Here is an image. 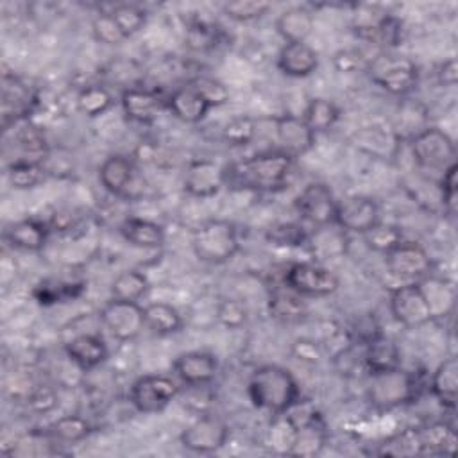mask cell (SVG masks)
I'll use <instances>...</instances> for the list:
<instances>
[{
  "instance_id": "cell-11",
  "label": "cell",
  "mask_w": 458,
  "mask_h": 458,
  "mask_svg": "<svg viewBox=\"0 0 458 458\" xmlns=\"http://www.w3.org/2000/svg\"><path fill=\"white\" fill-rule=\"evenodd\" d=\"M390 313L404 327H420L433 320L431 308L419 281L403 283L390 292Z\"/></svg>"
},
{
  "instance_id": "cell-1",
  "label": "cell",
  "mask_w": 458,
  "mask_h": 458,
  "mask_svg": "<svg viewBox=\"0 0 458 458\" xmlns=\"http://www.w3.org/2000/svg\"><path fill=\"white\" fill-rule=\"evenodd\" d=\"M224 168L227 188L272 193L288 186L293 170V157L281 150H268L243 157Z\"/></svg>"
},
{
  "instance_id": "cell-6",
  "label": "cell",
  "mask_w": 458,
  "mask_h": 458,
  "mask_svg": "<svg viewBox=\"0 0 458 458\" xmlns=\"http://www.w3.org/2000/svg\"><path fill=\"white\" fill-rule=\"evenodd\" d=\"M408 141L411 157L420 170L442 174L445 168L456 163L454 143L451 136L438 127H426Z\"/></svg>"
},
{
  "instance_id": "cell-54",
  "label": "cell",
  "mask_w": 458,
  "mask_h": 458,
  "mask_svg": "<svg viewBox=\"0 0 458 458\" xmlns=\"http://www.w3.org/2000/svg\"><path fill=\"white\" fill-rule=\"evenodd\" d=\"M57 403L55 392L50 386H38L32 390V394L29 395V404L34 411L39 413H47L50 411Z\"/></svg>"
},
{
  "instance_id": "cell-50",
  "label": "cell",
  "mask_w": 458,
  "mask_h": 458,
  "mask_svg": "<svg viewBox=\"0 0 458 458\" xmlns=\"http://www.w3.org/2000/svg\"><path fill=\"white\" fill-rule=\"evenodd\" d=\"M456 174H458V165L453 163L449 168H445L442 172L440 177V202L442 208L447 215L454 216L456 213V199H458V181H456Z\"/></svg>"
},
{
  "instance_id": "cell-33",
  "label": "cell",
  "mask_w": 458,
  "mask_h": 458,
  "mask_svg": "<svg viewBox=\"0 0 458 458\" xmlns=\"http://www.w3.org/2000/svg\"><path fill=\"white\" fill-rule=\"evenodd\" d=\"M424 297L431 308L433 318L437 317H444L447 315L453 306H454V286L445 281V279H438V277H422L419 281Z\"/></svg>"
},
{
  "instance_id": "cell-14",
  "label": "cell",
  "mask_w": 458,
  "mask_h": 458,
  "mask_svg": "<svg viewBox=\"0 0 458 458\" xmlns=\"http://www.w3.org/2000/svg\"><path fill=\"white\" fill-rule=\"evenodd\" d=\"M38 102L34 89L16 75L2 77V129L7 131L30 116Z\"/></svg>"
},
{
  "instance_id": "cell-17",
  "label": "cell",
  "mask_w": 458,
  "mask_h": 458,
  "mask_svg": "<svg viewBox=\"0 0 458 458\" xmlns=\"http://www.w3.org/2000/svg\"><path fill=\"white\" fill-rule=\"evenodd\" d=\"M222 186H225V168L222 165L211 159H195L188 163L182 177V188L188 195L208 199L216 195Z\"/></svg>"
},
{
  "instance_id": "cell-47",
  "label": "cell",
  "mask_w": 458,
  "mask_h": 458,
  "mask_svg": "<svg viewBox=\"0 0 458 458\" xmlns=\"http://www.w3.org/2000/svg\"><path fill=\"white\" fill-rule=\"evenodd\" d=\"M190 86H193L211 107H218L229 102V89L225 88L224 82L218 79L208 77V75H197L188 81Z\"/></svg>"
},
{
  "instance_id": "cell-48",
  "label": "cell",
  "mask_w": 458,
  "mask_h": 458,
  "mask_svg": "<svg viewBox=\"0 0 458 458\" xmlns=\"http://www.w3.org/2000/svg\"><path fill=\"white\" fill-rule=\"evenodd\" d=\"M91 32H93V38L102 43V45H120L123 43L127 38L123 36V32L120 30V27L116 25L113 14L107 11V13H98L93 21H91Z\"/></svg>"
},
{
  "instance_id": "cell-24",
  "label": "cell",
  "mask_w": 458,
  "mask_h": 458,
  "mask_svg": "<svg viewBox=\"0 0 458 458\" xmlns=\"http://www.w3.org/2000/svg\"><path fill=\"white\" fill-rule=\"evenodd\" d=\"M166 107L177 120L184 123H199L211 109L206 98L188 82L172 91V95L166 98Z\"/></svg>"
},
{
  "instance_id": "cell-13",
  "label": "cell",
  "mask_w": 458,
  "mask_h": 458,
  "mask_svg": "<svg viewBox=\"0 0 458 458\" xmlns=\"http://www.w3.org/2000/svg\"><path fill=\"white\" fill-rule=\"evenodd\" d=\"M297 213L302 220L315 227L327 225L335 222L338 200L333 190L324 182H310L293 200Z\"/></svg>"
},
{
  "instance_id": "cell-51",
  "label": "cell",
  "mask_w": 458,
  "mask_h": 458,
  "mask_svg": "<svg viewBox=\"0 0 458 458\" xmlns=\"http://www.w3.org/2000/svg\"><path fill=\"white\" fill-rule=\"evenodd\" d=\"M75 288H81V286L63 283V281H43L41 284L36 286L34 295L41 304H52L66 297H75L77 295Z\"/></svg>"
},
{
  "instance_id": "cell-29",
  "label": "cell",
  "mask_w": 458,
  "mask_h": 458,
  "mask_svg": "<svg viewBox=\"0 0 458 458\" xmlns=\"http://www.w3.org/2000/svg\"><path fill=\"white\" fill-rule=\"evenodd\" d=\"M429 390L445 408H454L458 395V361L454 356L445 358L433 372Z\"/></svg>"
},
{
  "instance_id": "cell-53",
  "label": "cell",
  "mask_w": 458,
  "mask_h": 458,
  "mask_svg": "<svg viewBox=\"0 0 458 458\" xmlns=\"http://www.w3.org/2000/svg\"><path fill=\"white\" fill-rule=\"evenodd\" d=\"M333 64L340 73H354V72L361 70L363 66H367L361 54L356 50H349V48L338 50L333 55Z\"/></svg>"
},
{
  "instance_id": "cell-19",
  "label": "cell",
  "mask_w": 458,
  "mask_h": 458,
  "mask_svg": "<svg viewBox=\"0 0 458 458\" xmlns=\"http://www.w3.org/2000/svg\"><path fill=\"white\" fill-rule=\"evenodd\" d=\"M276 123V138L279 141L281 152L290 157L304 156L315 143V132L306 125L302 116L283 114L274 120Z\"/></svg>"
},
{
  "instance_id": "cell-3",
  "label": "cell",
  "mask_w": 458,
  "mask_h": 458,
  "mask_svg": "<svg viewBox=\"0 0 458 458\" xmlns=\"http://www.w3.org/2000/svg\"><path fill=\"white\" fill-rule=\"evenodd\" d=\"M191 249L200 261L208 265H224L240 250L238 231L229 220L209 218L193 231Z\"/></svg>"
},
{
  "instance_id": "cell-36",
  "label": "cell",
  "mask_w": 458,
  "mask_h": 458,
  "mask_svg": "<svg viewBox=\"0 0 458 458\" xmlns=\"http://www.w3.org/2000/svg\"><path fill=\"white\" fill-rule=\"evenodd\" d=\"M91 431H93V428L84 417H81V415H63L48 426L47 435L54 442L79 444L84 438H88L91 435Z\"/></svg>"
},
{
  "instance_id": "cell-44",
  "label": "cell",
  "mask_w": 458,
  "mask_h": 458,
  "mask_svg": "<svg viewBox=\"0 0 458 458\" xmlns=\"http://www.w3.org/2000/svg\"><path fill=\"white\" fill-rule=\"evenodd\" d=\"M256 122L250 116H233L222 129V136L231 147H245L256 136Z\"/></svg>"
},
{
  "instance_id": "cell-10",
  "label": "cell",
  "mask_w": 458,
  "mask_h": 458,
  "mask_svg": "<svg viewBox=\"0 0 458 458\" xmlns=\"http://www.w3.org/2000/svg\"><path fill=\"white\" fill-rule=\"evenodd\" d=\"M98 181L106 191L120 199H136L143 191V179L132 159L114 154L98 166Z\"/></svg>"
},
{
  "instance_id": "cell-31",
  "label": "cell",
  "mask_w": 458,
  "mask_h": 458,
  "mask_svg": "<svg viewBox=\"0 0 458 458\" xmlns=\"http://www.w3.org/2000/svg\"><path fill=\"white\" fill-rule=\"evenodd\" d=\"M326 426L324 420L318 419L311 424L301 426L293 429L292 445L288 449V454L292 456H317L326 445Z\"/></svg>"
},
{
  "instance_id": "cell-9",
  "label": "cell",
  "mask_w": 458,
  "mask_h": 458,
  "mask_svg": "<svg viewBox=\"0 0 458 458\" xmlns=\"http://www.w3.org/2000/svg\"><path fill=\"white\" fill-rule=\"evenodd\" d=\"M98 320L113 338L131 342L145 327V311L138 302L111 299L100 308Z\"/></svg>"
},
{
  "instance_id": "cell-39",
  "label": "cell",
  "mask_w": 458,
  "mask_h": 458,
  "mask_svg": "<svg viewBox=\"0 0 458 458\" xmlns=\"http://www.w3.org/2000/svg\"><path fill=\"white\" fill-rule=\"evenodd\" d=\"M361 236L370 250L379 252L383 256L403 242V231L397 225L381 220L376 222L370 229H367Z\"/></svg>"
},
{
  "instance_id": "cell-15",
  "label": "cell",
  "mask_w": 458,
  "mask_h": 458,
  "mask_svg": "<svg viewBox=\"0 0 458 458\" xmlns=\"http://www.w3.org/2000/svg\"><path fill=\"white\" fill-rule=\"evenodd\" d=\"M229 438L227 424L213 415H204L181 433V444L193 453H215Z\"/></svg>"
},
{
  "instance_id": "cell-55",
  "label": "cell",
  "mask_w": 458,
  "mask_h": 458,
  "mask_svg": "<svg viewBox=\"0 0 458 458\" xmlns=\"http://www.w3.org/2000/svg\"><path fill=\"white\" fill-rule=\"evenodd\" d=\"M437 77H438V82L442 86H456V81H458V66H456V59L454 57H449L447 61H444L437 72Z\"/></svg>"
},
{
  "instance_id": "cell-30",
  "label": "cell",
  "mask_w": 458,
  "mask_h": 458,
  "mask_svg": "<svg viewBox=\"0 0 458 458\" xmlns=\"http://www.w3.org/2000/svg\"><path fill=\"white\" fill-rule=\"evenodd\" d=\"M419 429L422 454H447L456 451V433L447 422H431Z\"/></svg>"
},
{
  "instance_id": "cell-26",
  "label": "cell",
  "mask_w": 458,
  "mask_h": 458,
  "mask_svg": "<svg viewBox=\"0 0 458 458\" xmlns=\"http://www.w3.org/2000/svg\"><path fill=\"white\" fill-rule=\"evenodd\" d=\"M48 225L36 218H23L5 229V240L20 250L39 252L48 240Z\"/></svg>"
},
{
  "instance_id": "cell-7",
  "label": "cell",
  "mask_w": 458,
  "mask_h": 458,
  "mask_svg": "<svg viewBox=\"0 0 458 458\" xmlns=\"http://www.w3.org/2000/svg\"><path fill=\"white\" fill-rule=\"evenodd\" d=\"M284 286L301 297H326L338 290V276L320 263L299 261L292 263L284 272Z\"/></svg>"
},
{
  "instance_id": "cell-41",
  "label": "cell",
  "mask_w": 458,
  "mask_h": 458,
  "mask_svg": "<svg viewBox=\"0 0 458 458\" xmlns=\"http://www.w3.org/2000/svg\"><path fill=\"white\" fill-rule=\"evenodd\" d=\"M379 454L386 456H417L422 454L420 447V438H419V429L417 428H406L401 433L392 435L386 438L379 451Z\"/></svg>"
},
{
  "instance_id": "cell-21",
  "label": "cell",
  "mask_w": 458,
  "mask_h": 458,
  "mask_svg": "<svg viewBox=\"0 0 458 458\" xmlns=\"http://www.w3.org/2000/svg\"><path fill=\"white\" fill-rule=\"evenodd\" d=\"M64 352L81 370H93L107 360L106 342L93 333H81L64 344Z\"/></svg>"
},
{
  "instance_id": "cell-42",
  "label": "cell",
  "mask_w": 458,
  "mask_h": 458,
  "mask_svg": "<svg viewBox=\"0 0 458 458\" xmlns=\"http://www.w3.org/2000/svg\"><path fill=\"white\" fill-rule=\"evenodd\" d=\"M308 231L295 222H277L267 229V238L279 247H302L308 242Z\"/></svg>"
},
{
  "instance_id": "cell-8",
  "label": "cell",
  "mask_w": 458,
  "mask_h": 458,
  "mask_svg": "<svg viewBox=\"0 0 458 458\" xmlns=\"http://www.w3.org/2000/svg\"><path fill=\"white\" fill-rule=\"evenodd\" d=\"M179 394L177 383L165 374L140 376L129 388V401L140 413L165 410Z\"/></svg>"
},
{
  "instance_id": "cell-35",
  "label": "cell",
  "mask_w": 458,
  "mask_h": 458,
  "mask_svg": "<svg viewBox=\"0 0 458 458\" xmlns=\"http://www.w3.org/2000/svg\"><path fill=\"white\" fill-rule=\"evenodd\" d=\"M340 118V107L324 97H315L311 98L302 113V120L306 122V125L317 134V132H324L329 131Z\"/></svg>"
},
{
  "instance_id": "cell-28",
  "label": "cell",
  "mask_w": 458,
  "mask_h": 458,
  "mask_svg": "<svg viewBox=\"0 0 458 458\" xmlns=\"http://www.w3.org/2000/svg\"><path fill=\"white\" fill-rule=\"evenodd\" d=\"M313 14L302 5L284 9L276 20V30L284 39V43H304L313 32Z\"/></svg>"
},
{
  "instance_id": "cell-45",
  "label": "cell",
  "mask_w": 458,
  "mask_h": 458,
  "mask_svg": "<svg viewBox=\"0 0 458 458\" xmlns=\"http://www.w3.org/2000/svg\"><path fill=\"white\" fill-rule=\"evenodd\" d=\"M220 41V30L209 21H195L186 32V45L195 52H206L216 47Z\"/></svg>"
},
{
  "instance_id": "cell-34",
  "label": "cell",
  "mask_w": 458,
  "mask_h": 458,
  "mask_svg": "<svg viewBox=\"0 0 458 458\" xmlns=\"http://www.w3.org/2000/svg\"><path fill=\"white\" fill-rule=\"evenodd\" d=\"M286 288V286H284ZM268 311L281 322H299L306 317V304L302 297L290 288L276 290L268 299Z\"/></svg>"
},
{
  "instance_id": "cell-32",
  "label": "cell",
  "mask_w": 458,
  "mask_h": 458,
  "mask_svg": "<svg viewBox=\"0 0 458 458\" xmlns=\"http://www.w3.org/2000/svg\"><path fill=\"white\" fill-rule=\"evenodd\" d=\"M145 311V327L159 336L174 335L182 327L181 313L166 302H150L143 308Z\"/></svg>"
},
{
  "instance_id": "cell-40",
  "label": "cell",
  "mask_w": 458,
  "mask_h": 458,
  "mask_svg": "<svg viewBox=\"0 0 458 458\" xmlns=\"http://www.w3.org/2000/svg\"><path fill=\"white\" fill-rule=\"evenodd\" d=\"M47 170L43 163L34 161H13L7 166V179L16 190H30L43 182Z\"/></svg>"
},
{
  "instance_id": "cell-27",
  "label": "cell",
  "mask_w": 458,
  "mask_h": 458,
  "mask_svg": "<svg viewBox=\"0 0 458 458\" xmlns=\"http://www.w3.org/2000/svg\"><path fill=\"white\" fill-rule=\"evenodd\" d=\"M118 231L127 243L140 249H159L165 243V229L148 218L127 216Z\"/></svg>"
},
{
  "instance_id": "cell-16",
  "label": "cell",
  "mask_w": 458,
  "mask_h": 458,
  "mask_svg": "<svg viewBox=\"0 0 458 458\" xmlns=\"http://www.w3.org/2000/svg\"><path fill=\"white\" fill-rule=\"evenodd\" d=\"M376 222H379V206L369 195H351L338 200L335 224L345 233L363 234Z\"/></svg>"
},
{
  "instance_id": "cell-46",
  "label": "cell",
  "mask_w": 458,
  "mask_h": 458,
  "mask_svg": "<svg viewBox=\"0 0 458 458\" xmlns=\"http://www.w3.org/2000/svg\"><path fill=\"white\" fill-rule=\"evenodd\" d=\"M268 9H270V4L263 0H234V2L224 4L222 7L224 14L234 21H252L267 14Z\"/></svg>"
},
{
  "instance_id": "cell-49",
  "label": "cell",
  "mask_w": 458,
  "mask_h": 458,
  "mask_svg": "<svg viewBox=\"0 0 458 458\" xmlns=\"http://www.w3.org/2000/svg\"><path fill=\"white\" fill-rule=\"evenodd\" d=\"M216 320L227 329H240L247 322V308L240 299L225 297L216 306Z\"/></svg>"
},
{
  "instance_id": "cell-23",
  "label": "cell",
  "mask_w": 458,
  "mask_h": 458,
  "mask_svg": "<svg viewBox=\"0 0 458 458\" xmlns=\"http://www.w3.org/2000/svg\"><path fill=\"white\" fill-rule=\"evenodd\" d=\"M277 68L293 79L308 77L318 68V54L306 41L284 43L277 54Z\"/></svg>"
},
{
  "instance_id": "cell-43",
  "label": "cell",
  "mask_w": 458,
  "mask_h": 458,
  "mask_svg": "<svg viewBox=\"0 0 458 458\" xmlns=\"http://www.w3.org/2000/svg\"><path fill=\"white\" fill-rule=\"evenodd\" d=\"M109 13L113 14L116 25L120 27L125 38H131L136 32H140L147 21V13L134 4H118Z\"/></svg>"
},
{
  "instance_id": "cell-22",
  "label": "cell",
  "mask_w": 458,
  "mask_h": 458,
  "mask_svg": "<svg viewBox=\"0 0 458 458\" xmlns=\"http://www.w3.org/2000/svg\"><path fill=\"white\" fill-rule=\"evenodd\" d=\"M306 247L317 261L342 258L347 252V233L335 222L317 227L308 234Z\"/></svg>"
},
{
  "instance_id": "cell-12",
  "label": "cell",
  "mask_w": 458,
  "mask_h": 458,
  "mask_svg": "<svg viewBox=\"0 0 458 458\" xmlns=\"http://www.w3.org/2000/svg\"><path fill=\"white\" fill-rule=\"evenodd\" d=\"M386 270L406 283L420 281L431 272V258L428 250L415 242H401L385 254Z\"/></svg>"
},
{
  "instance_id": "cell-38",
  "label": "cell",
  "mask_w": 458,
  "mask_h": 458,
  "mask_svg": "<svg viewBox=\"0 0 458 458\" xmlns=\"http://www.w3.org/2000/svg\"><path fill=\"white\" fill-rule=\"evenodd\" d=\"M113 102L114 98L111 91L102 84H88L77 95V109L89 118H97L109 111Z\"/></svg>"
},
{
  "instance_id": "cell-4",
  "label": "cell",
  "mask_w": 458,
  "mask_h": 458,
  "mask_svg": "<svg viewBox=\"0 0 458 458\" xmlns=\"http://www.w3.org/2000/svg\"><path fill=\"white\" fill-rule=\"evenodd\" d=\"M367 72L381 89L388 91L390 95L403 97L410 93L419 81L417 64L404 57L392 54L388 50L377 54L372 61L367 63Z\"/></svg>"
},
{
  "instance_id": "cell-37",
  "label": "cell",
  "mask_w": 458,
  "mask_h": 458,
  "mask_svg": "<svg viewBox=\"0 0 458 458\" xmlns=\"http://www.w3.org/2000/svg\"><path fill=\"white\" fill-rule=\"evenodd\" d=\"M148 277L140 270H123L111 283V299L138 302L148 292Z\"/></svg>"
},
{
  "instance_id": "cell-52",
  "label": "cell",
  "mask_w": 458,
  "mask_h": 458,
  "mask_svg": "<svg viewBox=\"0 0 458 458\" xmlns=\"http://www.w3.org/2000/svg\"><path fill=\"white\" fill-rule=\"evenodd\" d=\"M292 354L295 360H299L306 365H317L322 358V349L311 338H297L292 344Z\"/></svg>"
},
{
  "instance_id": "cell-25",
  "label": "cell",
  "mask_w": 458,
  "mask_h": 458,
  "mask_svg": "<svg viewBox=\"0 0 458 458\" xmlns=\"http://www.w3.org/2000/svg\"><path fill=\"white\" fill-rule=\"evenodd\" d=\"M363 365L369 374L397 369L401 367V351L390 336L379 333L363 344Z\"/></svg>"
},
{
  "instance_id": "cell-18",
  "label": "cell",
  "mask_w": 458,
  "mask_h": 458,
  "mask_svg": "<svg viewBox=\"0 0 458 458\" xmlns=\"http://www.w3.org/2000/svg\"><path fill=\"white\" fill-rule=\"evenodd\" d=\"M174 374L188 386L209 385L218 370L215 354L206 351H188L179 354L172 363Z\"/></svg>"
},
{
  "instance_id": "cell-5",
  "label": "cell",
  "mask_w": 458,
  "mask_h": 458,
  "mask_svg": "<svg viewBox=\"0 0 458 458\" xmlns=\"http://www.w3.org/2000/svg\"><path fill=\"white\" fill-rule=\"evenodd\" d=\"M367 397L377 410H392L404 403H410L417 395V379L413 374L401 367L369 374Z\"/></svg>"
},
{
  "instance_id": "cell-20",
  "label": "cell",
  "mask_w": 458,
  "mask_h": 458,
  "mask_svg": "<svg viewBox=\"0 0 458 458\" xmlns=\"http://www.w3.org/2000/svg\"><path fill=\"white\" fill-rule=\"evenodd\" d=\"M120 106L125 118L131 122L152 123L166 106V100H161V97L150 89L129 86L122 91Z\"/></svg>"
},
{
  "instance_id": "cell-2",
  "label": "cell",
  "mask_w": 458,
  "mask_h": 458,
  "mask_svg": "<svg viewBox=\"0 0 458 458\" xmlns=\"http://www.w3.org/2000/svg\"><path fill=\"white\" fill-rule=\"evenodd\" d=\"M247 392L256 408L274 415L284 413L301 397L293 374L279 365L258 367L249 379Z\"/></svg>"
}]
</instances>
